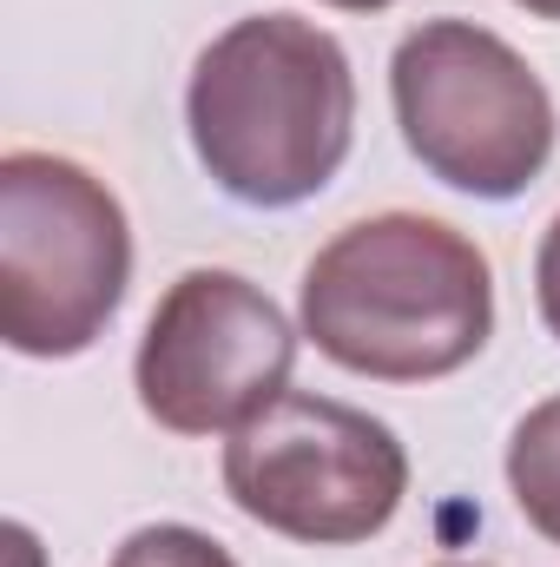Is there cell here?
<instances>
[{"label": "cell", "instance_id": "1", "mask_svg": "<svg viewBox=\"0 0 560 567\" xmlns=\"http://www.w3.org/2000/svg\"><path fill=\"white\" fill-rule=\"evenodd\" d=\"M191 152L238 205L290 212L317 198L356 140V73L336 33L297 13L225 27L185 86Z\"/></svg>", "mask_w": 560, "mask_h": 567}, {"label": "cell", "instance_id": "2", "mask_svg": "<svg viewBox=\"0 0 560 567\" xmlns=\"http://www.w3.org/2000/svg\"><path fill=\"white\" fill-rule=\"evenodd\" d=\"M495 278L475 238L442 218L383 212L336 231L303 271V337L350 377L435 383L481 357Z\"/></svg>", "mask_w": 560, "mask_h": 567}, {"label": "cell", "instance_id": "3", "mask_svg": "<svg viewBox=\"0 0 560 567\" xmlns=\"http://www.w3.org/2000/svg\"><path fill=\"white\" fill-rule=\"evenodd\" d=\"M133 284L126 205L73 158H0V337L20 357H80Z\"/></svg>", "mask_w": 560, "mask_h": 567}, {"label": "cell", "instance_id": "4", "mask_svg": "<svg viewBox=\"0 0 560 567\" xmlns=\"http://www.w3.org/2000/svg\"><path fill=\"white\" fill-rule=\"evenodd\" d=\"M403 145L428 178L468 198H521L554 158V100L541 73L475 20H422L390 60Z\"/></svg>", "mask_w": 560, "mask_h": 567}, {"label": "cell", "instance_id": "5", "mask_svg": "<svg viewBox=\"0 0 560 567\" xmlns=\"http://www.w3.org/2000/svg\"><path fill=\"white\" fill-rule=\"evenodd\" d=\"M225 495L271 535L350 548L396 522L409 495V455L370 410L283 390L265 416L231 429Z\"/></svg>", "mask_w": 560, "mask_h": 567}, {"label": "cell", "instance_id": "6", "mask_svg": "<svg viewBox=\"0 0 560 567\" xmlns=\"http://www.w3.org/2000/svg\"><path fill=\"white\" fill-rule=\"evenodd\" d=\"M297 337L283 310L238 271H185L158 297L139 337L145 416L172 435H225L265 416L290 390Z\"/></svg>", "mask_w": 560, "mask_h": 567}, {"label": "cell", "instance_id": "7", "mask_svg": "<svg viewBox=\"0 0 560 567\" xmlns=\"http://www.w3.org/2000/svg\"><path fill=\"white\" fill-rule=\"evenodd\" d=\"M508 488L528 515V528H541L560 548V396L535 403L515 435H508Z\"/></svg>", "mask_w": 560, "mask_h": 567}, {"label": "cell", "instance_id": "8", "mask_svg": "<svg viewBox=\"0 0 560 567\" xmlns=\"http://www.w3.org/2000/svg\"><path fill=\"white\" fill-rule=\"evenodd\" d=\"M106 567H238V561H231V548H225V542H211L205 528L152 522V528H133Z\"/></svg>", "mask_w": 560, "mask_h": 567}, {"label": "cell", "instance_id": "9", "mask_svg": "<svg viewBox=\"0 0 560 567\" xmlns=\"http://www.w3.org/2000/svg\"><path fill=\"white\" fill-rule=\"evenodd\" d=\"M535 303H541L548 337L560 343V212L548 225V238H541V251H535Z\"/></svg>", "mask_w": 560, "mask_h": 567}, {"label": "cell", "instance_id": "10", "mask_svg": "<svg viewBox=\"0 0 560 567\" xmlns=\"http://www.w3.org/2000/svg\"><path fill=\"white\" fill-rule=\"evenodd\" d=\"M323 7H343V13H383V7H396V0H323Z\"/></svg>", "mask_w": 560, "mask_h": 567}, {"label": "cell", "instance_id": "11", "mask_svg": "<svg viewBox=\"0 0 560 567\" xmlns=\"http://www.w3.org/2000/svg\"><path fill=\"white\" fill-rule=\"evenodd\" d=\"M515 7H528L535 20H560V0H515Z\"/></svg>", "mask_w": 560, "mask_h": 567}, {"label": "cell", "instance_id": "12", "mask_svg": "<svg viewBox=\"0 0 560 567\" xmlns=\"http://www.w3.org/2000/svg\"><path fill=\"white\" fill-rule=\"evenodd\" d=\"M442 567H468V561H442Z\"/></svg>", "mask_w": 560, "mask_h": 567}]
</instances>
